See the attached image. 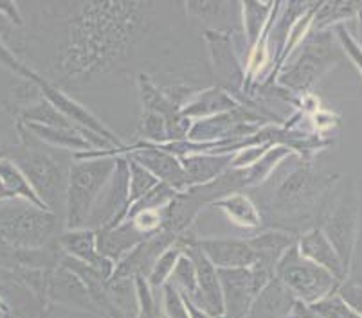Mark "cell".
<instances>
[{"instance_id": "obj_15", "label": "cell", "mask_w": 362, "mask_h": 318, "mask_svg": "<svg viewBox=\"0 0 362 318\" xmlns=\"http://www.w3.org/2000/svg\"><path fill=\"white\" fill-rule=\"evenodd\" d=\"M96 232L98 250L114 264L123 261L134 248L139 247L141 243L146 241L148 238H151L150 234L141 232L130 219H124L117 227L101 228V231Z\"/></svg>"}, {"instance_id": "obj_2", "label": "cell", "mask_w": 362, "mask_h": 318, "mask_svg": "<svg viewBox=\"0 0 362 318\" xmlns=\"http://www.w3.org/2000/svg\"><path fill=\"white\" fill-rule=\"evenodd\" d=\"M341 176L315 173L312 160L301 157L288 167L287 175L276 178L269 189H251L249 196L262 212L263 231L274 228L299 236L317 227Z\"/></svg>"}, {"instance_id": "obj_23", "label": "cell", "mask_w": 362, "mask_h": 318, "mask_svg": "<svg viewBox=\"0 0 362 318\" xmlns=\"http://www.w3.org/2000/svg\"><path fill=\"white\" fill-rule=\"evenodd\" d=\"M292 155V149L287 146H271L252 164L251 167L243 169L245 171V189H255L269 180V176L278 169L279 164Z\"/></svg>"}, {"instance_id": "obj_25", "label": "cell", "mask_w": 362, "mask_h": 318, "mask_svg": "<svg viewBox=\"0 0 362 318\" xmlns=\"http://www.w3.org/2000/svg\"><path fill=\"white\" fill-rule=\"evenodd\" d=\"M128 160V195H130V207L137 200L143 198L146 192H150L153 187L159 183V180L151 175L148 169L139 166L134 160Z\"/></svg>"}, {"instance_id": "obj_14", "label": "cell", "mask_w": 362, "mask_h": 318, "mask_svg": "<svg viewBox=\"0 0 362 318\" xmlns=\"http://www.w3.org/2000/svg\"><path fill=\"white\" fill-rule=\"evenodd\" d=\"M298 250L303 257L334 275L339 283H344L348 279L346 267L339 257L337 250L332 247V243L328 241L327 236L322 234L319 227L308 228V231L298 236Z\"/></svg>"}, {"instance_id": "obj_27", "label": "cell", "mask_w": 362, "mask_h": 318, "mask_svg": "<svg viewBox=\"0 0 362 318\" xmlns=\"http://www.w3.org/2000/svg\"><path fill=\"white\" fill-rule=\"evenodd\" d=\"M334 32H335V36H337V40H339V44H341L344 54H346L348 58H350L351 63L357 67L358 74H361V78H362V49H361V45L355 42V36L351 35L346 27H344V24L334 27Z\"/></svg>"}, {"instance_id": "obj_18", "label": "cell", "mask_w": 362, "mask_h": 318, "mask_svg": "<svg viewBox=\"0 0 362 318\" xmlns=\"http://www.w3.org/2000/svg\"><path fill=\"white\" fill-rule=\"evenodd\" d=\"M213 207L220 209L226 214V218L235 223L236 227L247 228V231H263L262 212H259L255 200L247 192L238 191L223 196L218 202L213 203Z\"/></svg>"}, {"instance_id": "obj_7", "label": "cell", "mask_w": 362, "mask_h": 318, "mask_svg": "<svg viewBox=\"0 0 362 318\" xmlns=\"http://www.w3.org/2000/svg\"><path fill=\"white\" fill-rule=\"evenodd\" d=\"M116 166L117 157L74 159L69 171L65 198V231L85 228L88 214L116 171Z\"/></svg>"}, {"instance_id": "obj_16", "label": "cell", "mask_w": 362, "mask_h": 318, "mask_svg": "<svg viewBox=\"0 0 362 318\" xmlns=\"http://www.w3.org/2000/svg\"><path fill=\"white\" fill-rule=\"evenodd\" d=\"M247 241H249V245L255 250L256 263L276 270V264L283 257V254L298 243V236L285 231L265 228V231L258 232L256 236L247 239Z\"/></svg>"}, {"instance_id": "obj_17", "label": "cell", "mask_w": 362, "mask_h": 318, "mask_svg": "<svg viewBox=\"0 0 362 318\" xmlns=\"http://www.w3.org/2000/svg\"><path fill=\"white\" fill-rule=\"evenodd\" d=\"M233 155H213V153H193V155L180 157L184 171L187 175L189 187L202 185L213 182L231 169Z\"/></svg>"}, {"instance_id": "obj_8", "label": "cell", "mask_w": 362, "mask_h": 318, "mask_svg": "<svg viewBox=\"0 0 362 318\" xmlns=\"http://www.w3.org/2000/svg\"><path fill=\"white\" fill-rule=\"evenodd\" d=\"M276 274L283 286L308 304H315L330 297L341 286L334 275L299 254L298 243L279 259L276 264Z\"/></svg>"}, {"instance_id": "obj_30", "label": "cell", "mask_w": 362, "mask_h": 318, "mask_svg": "<svg viewBox=\"0 0 362 318\" xmlns=\"http://www.w3.org/2000/svg\"><path fill=\"white\" fill-rule=\"evenodd\" d=\"M357 247H361V257L351 261L350 275H354V277H351L350 281H354V283H357V284H362V238H358Z\"/></svg>"}, {"instance_id": "obj_26", "label": "cell", "mask_w": 362, "mask_h": 318, "mask_svg": "<svg viewBox=\"0 0 362 318\" xmlns=\"http://www.w3.org/2000/svg\"><path fill=\"white\" fill-rule=\"evenodd\" d=\"M180 255H182V248H180L177 243L173 245V247L168 248L166 252H163V254H160V257L157 259L156 264H153V268H151V271H150V279H151V283H153V286H159V284H163L164 281H166V279L173 274V268H175V264H177V261L180 259Z\"/></svg>"}, {"instance_id": "obj_9", "label": "cell", "mask_w": 362, "mask_h": 318, "mask_svg": "<svg viewBox=\"0 0 362 318\" xmlns=\"http://www.w3.org/2000/svg\"><path fill=\"white\" fill-rule=\"evenodd\" d=\"M202 36L206 38L207 47L211 52L213 80L218 85V88L227 92L238 103V99H242L243 71L238 60V51L233 42L235 35L204 31Z\"/></svg>"}, {"instance_id": "obj_28", "label": "cell", "mask_w": 362, "mask_h": 318, "mask_svg": "<svg viewBox=\"0 0 362 318\" xmlns=\"http://www.w3.org/2000/svg\"><path fill=\"white\" fill-rule=\"evenodd\" d=\"M337 295L355 314L362 318V284L354 283V281H344L337 288Z\"/></svg>"}, {"instance_id": "obj_21", "label": "cell", "mask_w": 362, "mask_h": 318, "mask_svg": "<svg viewBox=\"0 0 362 318\" xmlns=\"http://www.w3.org/2000/svg\"><path fill=\"white\" fill-rule=\"evenodd\" d=\"M4 200H25L36 207L45 209L21 169L9 159L0 157V202Z\"/></svg>"}, {"instance_id": "obj_3", "label": "cell", "mask_w": 362, "mask_h": 318, "mask_svg": "<svg viewBox=\"0 0 362 318\" xmlns=\"http://www.w3.org/2000/svg\"><path fill=\"white\" fill-rule=\"evenodd\" d=\"M16 135L18 144L9 146L2 157L21 169L42 205L65 223V198L74 153L36 140L18 123Z\"/></svg>"}, {"instance_id": "obj_10", "label": "cell", "mask_w": 362, "mask_h": 318, "mask_svg": "<svg viewBox=\"0 0 362 318\" xmlns=\"http://www.w3.org/2000/svg\"><path fill=\"white\" fill-rule=\"evenodd\" d=\"M186 15L204 31L238 35L242 20V2H186Z\"/></svg>"}, {"instance_id": "obj_1", "label": "cell", "mask_w": 362, "mask_h": 318, "mask_svg": "<svg viewBox=\"0 0 362 318\" xmlns=\"http://www.w3.org/2000/svg\"><path fill=\"white\" fill-rule=\"evenodd\" d=\"M168 4L146 2H72L47 4L54 18L51 60L42 78L60 88H87L123 74H144L143 60L150 65V80L157 83L153 60L166 65L170 49ZM170 68V67H168ZM171 71V68H170ZM173 72V71H171Z\"/></svg>"}, {"instance_id": "obj_24", "label": "cell", "mask_w": 362, "mask_h": 318, "mask_svg": "<svg viewBox=\"0 0 362 318\" xmlns=\"http://www.w3.org/2000/svg\"><path fill=\"white\" fill-rule=\"evenodd\" d=\"M274 9L272 2H242V24L245 31V42L255 47L262 38L265 22Z\"/></svg>"}, {"instance_id": "obj_31", "label": "cell", "mask_w": 362, "mask_h": 318, "mask_svg": "<svg viewBox=\"0 0 362 318\" xmlns=\"http://www.w3.org/2000/svg\"><path fill=\"white\" fill-rule=\"evenodd\" d=\"M355 20H357V29H358V35H357V38H355V42H357L362 49V8L358 9L357 16H355Z\"/></svg>"}, {"instance_id": "obj_11", "label": "cell", "mask_w": 362, "mask_h": 318, "mask_svg": "<svg viewBox=\"0 0 362 318\" xmlns=\"http://www.w3.org/2000/svg\"><path fill=\"white\" fill-rule=\"evenodd\" d=\"M58 247L65 255L94 268L98 274L108 277L112 274L114 263L108 261L105 255L98 250V232L90 228H74V231H64L58 236Z\"/></svg>"}, {"instance_id": "obj_22", "label": "cell", "mask_w": 362, "mask_h": 318, "mask_svg": "<svg viewBox=\"0 0 362 318\" xmlns=\"http://www.w3.org/2000/svg\"><path fill=\"white\" fill-rule=\"evenodd\" d=\"M362 2H322L317 6L310 31H328L348 20H354Z\"/></svg>"}, {"instance_id": "obj_20", "label": "cell", "mask_w": 362, "mask_h": 318, "mask_svg": "<svg viewBox=\"0 0 362 318\" xmlns=\"http://www.w3.org/2000/svg\"><path fill=\"white\" fill-rule=\"evenodd\" d=\"M292 307V293L279 281H271L258 293L245 318H281Z\"/></svg>"}, {"instance_id": "obj_19", "label": "cell", "mask_w": 362, "mask_h": 318, "mask_svg": "<svg viewBox=\"0 0 362 318\" xmlns=\"http://www.w3.org/2000/svg\"><path fill=\"white\" fill-rule=\"evenodd\" d=\"M236 106H240V104L227 92H223L218 87H209L197 92L195 96L189 99V103L182 108L180 116L189 121H200L207 119V117L220 116V114H226V111H231Z\"/></svg>"}, {"instance_id": "obj_12", "label": "cell", "mask_w": 362, "mask_h": 318, "mask_svg": "<svg viewBox=\"0 0 362 318\" xmlns=\"http://www.w3.org/2000/svg\"><path fill=\"white\" fill-rule=\"evenodd\" d=\"M197 247L204 252L215 268H251L256 263V254L247 239L235 238H200Z\"/></svg>"}, {"instance_id": "obj_5", "label": "cell", "mask_w": 362, "mask_h": 318, "mask_svg": "<svg viewBox=\"0 0 362 318\" xmlns=\"http://www.w3.org/2000/svg\"><path fill=\"white\" fill-rule=\"evenodd\" d=\"M361 185L354 176H341L334 187L317 227L337 250L350 277L355 247L361 238Z\"/></svg>"}, {"instance_id": "obj_6", "label": "cell", "mask_w": 362, "mask_h": 318, "mask_svg": "<svg viewBox=\"0 0 362 318\" xmlns=\"http://www.w3.org/2000/svg\"><path fill=\"white\" fill-rule=\"evenodd\" d=\"M346 54L339 44L332 29L328 31H310L299 45L296 58L283 67L278 81L281 87L291 88L298 94H308L312 87L334 71Z\"/></svg>"}, {"instance_id": "obj_29", "label": "cell", "mask_w": 362, "mask_h": 318, "mask_svg": "<svg viewBox=\"0 0 362 318\" xmlns=\"http://www.w3.org/2000/svg\"><path fill=\"white\" fill-rule=\"evenodd\" d=\"M0 16H4L11 25H24V16H22L21 6L15 2H0Z\"/></svg>"}, {"instance_id": "obj_13", "label": "cell", "mask_w": 362, "mask_h": 318, "mask_svg": "<svg viewBox=\"0 0 362 318\" xmlns=\"http://www.w3.org/2000/svg\"><path fill=\"white\" fill-rule=\"evenodd\" d=\"M222 298L226 304L227 318H245L251 298L256 290L249 268H220L218 270Z\"/></svg>"}, {"instance_id": "obj_4", "label": "cell", "mask_w": 362, "mask_h": 318, "mask_svg": "<svg viewBox=\"0 0 362 318\" xmlns=\"http://www.w3.org/2000/svg\"><path fill=\"white\" fill-rule=\"evenodd\" d=\"M65 231L64 219L25 200L0 202V245L15 250H40Z\"/></svg>"}, {"instance_id": "obj_32", "label": "cell", "mask_w": 362, "mask_h": 318, "mask_svg": "<svg viewBox=\"0 0 362 318\" xmlns=\"http://www.w3.org/2000/svg\"><path fill=\"white\" fill-rule=\"evenodd\" d=\"M2 317H4V314H2V313H0V318H2Z\"/></svg>"}]
</instances>
